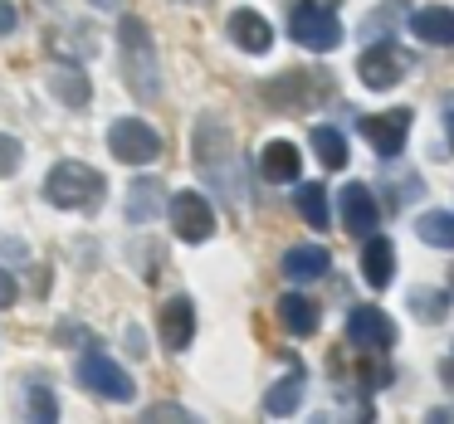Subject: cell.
I'll list each match as a JSON object with an SVG mask.
<instances>
[{"label":"cell","instance_id":"f1b7e54d","mask_svg":"<svg viewBox=\"0 0 454 424\" xmlns=\"http://www.w3.org/2000/svg\"><path fill=\"white\" fill-rule=\"evenodd\" d=\"M15 30V5L11 0H0V35H11Z\"/></svg>","mask_w":454,"mask_h":424},{"label":"cell","instance_id":"d6986e66","mask_svg":"<svg viewBox=\"0 0 454 424\" xmlns=\"http://www.w3.org/2000/svg\"><path fill=\"white\" fill-rule=\"evenodd\" d=\"M298 400H303V366H294V371H288L278 385H269V395H264V414L284 420V414H294V410H298Z\"/></svg>","mask_w":454,"mask_h":424},{"label":"cell","instance_id":"7402d4cb","mask_svg":"<svg viewBox=\"0 0 454 424\" xmlns=\"http://www.w3.org/2000/svg\"><path fill=\"white\" fill-rule=\"evenodd\" d=\"M298 215H303L313 229H327V220H333V210H327V190L317 186V181H308V186H298Z\"/></svg>","mask_w":454,"mask_h":424},{"label":"cell","instance_id":"3957f363","mask_svg":"<svg viewBox=\"0 0 454 424\" xmlns=\"http://www.w3.org/2000/svg\"><path fill=\"white\" fill-rule=\"evenodd\" d=\"M288 35H294L303 50L313 54H327L342 44V25H337V15L327 11V5H317V0H298L294 11H288Z\"/></svg>","mask_w":454,"mask_h":424},{"label":"cell","instance_id":"5b68a950","mask_svg":"<svg viewBox=\"0 0 454 424\" xmlns=\"http://www.w3.org/2000/svg\"><path fill=\"white\" fill-rule=\"evenodd\" d=\"M108 151L118 161H128V166H147V161L161 157V137L142 118H118L108 127Z\"/></svg>","mask_w":454,"mask_h":424},{"label":"cell","instance_id":"9a60e30c","mask_svg":"<svg viewBox=\"0 0 454 424\" xmlns=\"http://www.w3.org/2000/svg\"><path fill=\"white\" fill-rule=\"evenodd\" d=\"M362 278L372 288H391V278H395V249H391V239L366 235V244H362Z\"/></svg>","mask_w":454,"mask_h":424},{"label":"cell","instance_id":"ac0fdd59","mask_svg":"<svg viewBox=\"0 0 454 424\" xmlns=\"http://www.w3.org/2000/svg\"><path fill=\"white\" fill-rule=\"evenodd\" d=\"M161 200H167L161 181H157V176H142L137 186L128 190V220H132V225H147V220H157Z\"/></svg>","mask_w":454,"mask_h":424},{"label":"cell","instance_id":"9c48e42d","mask_svg":"<svg viewBox=\"0 0 454 424\" xmlns=\"http://www.w3.org/2000/svg\"><path fill=\"white\" fill-rule=\"evenodd\" d=\"M347 336H352V346H362V351H391L395 322L381 307H352V312H347Z\"/></svg>","mask_w":454,"mask_h":424},{"label":"cell","instance_id":"484cf974","mask_svg":"<svg viewBox=\"0 0 454 424\" xmlns=\"http://www.w3.org/2000/svg\"><path fill=\"white\" fill-rule=\"evenodd\" d=\"M30 414L35 420H59V405H54L50 390H30Z\"/></svg>","mask_w":454,"mask_h":424},{"label":"cell","instance_id":"44dd1931","mask_svg":"<svg viewBox=\"0 0 454 424\" xmlns=\"http://www.w3.org/2000/svg\"><path fill=\"white\" fill-rule=\"evenodd\" d=\"M50 83H54V93H59V103H69V108H83V103L93 98L89 79H83L79 69H69V64H59V69L50 73Z\"/></svg>","mask_w":454,"mask_h":424},{"label":"cell","instance_id":"603a6c76","mask_svg":"<svg viewBox=\"0 0 454 424\" xmlns=\"http://www.w3.org/2000/svg\"><path fill=\"white\" fill-rule=\"evenodd\" d=\"M313 151H317V161L333 166V171L347 166V137L337 127H313Z\"/></svg>","mask_w":454,"mask_h":424},{"label":"cell","instance_id":"7a4b0ae2","mask_svg":"<svg viewBox=\"0 0 454 424\" xmlns=\"http://www.w3.org/2000/svg\"><path fill=\"white\" fill-rule=\"evenodd\" d=\"M44 196L59 210H98L108 196V181L89 166V161H59L44 181Z\"/></svg>","mask_w":454,"mask_h":424},{"label":"cell","instance_id":"4dcf8cb0","mask_svg":"<svg viewBox=\"0 0 454 424\" xmlns=\"http://www.w3.org/2000/svg\"><path fill=\"white\" fill-rule=\"evenodd\" d=\"M444 127H450V151H454V112H450V118H444Z\"/></svg>","mask_w":454,"mask_h":424},{"label":"cell","instance_id":"e0dca14e","mask_svg":"<svg viewBox=\"0 0 454 424\" xmlns=\"http://www.w3.org/2000/svg\"><path fill=\"white\" fill-rule=\"evenodd\" d=\"M278 322H284V332L294 336H313L317 332V303L303 293H284L278 297Z\"/></svg>","mask_w":454,"mask_h":424},{"label":"cell","instance_id":"7c38bea8","mask_svg":"<svg viewBox=\"0 0 454 424\" xmlns=\"http://www.w3.org/2000/svg\"><path fill=\"white\" fill-rule=\"evenodd\" d=\"M298 171H303V151L294 147V142H269L264 151H259V176L274 181V186H288V181H298Z\"/></svg>","mask_w":454,"mask_h":424},{"label":"cell","instance_id":"4316f807","mask_svg":"<svg viewBox=\"0 0 454 424\" xmlns=\"http://www.w3.org/2000/svg\"><path fill=\"white\" fill-rule=\"evenodd\" d=\"M15 297H20V288H15V278L0 268V307H15Z\"/></svg>","mask_w":454,"mask_h":424},{"label":"cell","instance_id":"4fadbf2b","mask_svg":"<svg viewBox=\"0 0 454 424\" xmlns=\"http://www.w3.org/2000/svg\"><path fill=\"white\" fill-rule=\"evenodd\" d=\"M405 25L425 44H454V11L450 5H420L415 15H405Z\"/></svg>","mask_w":454,"mask_h":424},{"label":"cell","instance_id":"ffe728a7","mask_svg":"<svg viewBox=\"0 0 454 424\" xmlns=\"http://www.w3.org/2000/svg\"><path fill=\"white\" fill-rule=\"evenodd\" d=\"M415 235L430 249H454V215L450 210H425V215L415 220Z\"/></svg>","mask_w":454,"mask_h":424},{"label":"cell","instance_id":"ba28073f","mask_svg":"<svg viewBox=\"0 0 454 424\" xmlns=\"http://www.w3.org/2000/svg\"><path fill=\"white\" fill-rule=\"evenodd\" d=\"M362 137L372 142V151H381L386 161L401 157L405 137H411V108H386V112H372L362 122Z\"/></svg>","mask_w":454,"mask_h":424},{"label":"cell","instance_id":"6da1fadb","mask_svg":"<svg viewBox=\"0 0 454 424\" xmlns=\"http://www.w3.org/2000/svg\"><path fill=\"white\" fill-rule=\"evenodd\" d=\"M118 40H122V79H128L132 98L157 103L161 79H157V50H152V35L137 15H122L118 20Z\"/></svg>","mask_w":454,"mask_h":424},{"label":"cell","instance_id":"2e32d148","mask_svg":"<svg viewBox=\"0 0 454 424\" xmlns=\"http://www.w3.org/2000/svg\"><path fill=\"white\" fill-rule=\"evenodd\" d=\"M327 268H333V254H327L323 244H294L284 254V274L294 278V283H313V278H323Z\"/></svg>","mask_w":454,"mask_h":424},{"label":"cell","instance_id":"f546056e","mask_svg":"<svg viewBox=\"0 0 454 424\" xmlns=\"http://www.w3.org/2000/svg\"><path fill=\"white\" fill-rule=\"evenodd\" d=\"M93 5H98V11H118V0H93Z\"/></svg>","mask_w":454,"mask_h":424},{"label":"cell","instance_id":"30bf717a","mask_svg":"<svg viewBox=\"0 0 454 424\" xmlns=\"http://www.w3.org/2000/svg\"><path fill=\"white\" fill-rule=\"evenodd\" d=\"M337 205H342V225H347V235H356V239L376 235V225H381V210H376V196H372V186H362V181H352V186H342V196H337Z\"/></svg>","mask_w":454,"mask_h":424},{"label":"cell","instance_id":"d4e9b609","mask_svg":"<svg viewBox=\"0 0 454 424\" xmlns=\"http://www.w3.org/2000/svg\"><path fill=\"white\" fill-rule=\"evenodd\" d=\"M356 375H362V385H386L391 381V366H381V361L366 356V361H356Z\"/></svg>","mask_w":454,"mask_h":424},{"label":"cell","instance_id":"8992f818","mask_svg":"<svg viewBox=\"0 0 454 424\" xmlns=\"http://www.w3.org/2000/svg\"><path fill=\"white\" fill-rule=\"evenodd\" d=\"M167 215H171L176 239H186V244H206V239L215 235V210H210V200L200 196V190H181V196H171Z\"/></svg>","mask_w":454,"mask_h":424},{"label":"cell","instance_id":"cb8c5ba5","mask_svg":"<svg viewBox=\"0 0 454 424\" xmlns=\"http://www.w3.org/2000/svg\"><path fill=\"white\" fill-rule=\"evenodd\" d=\"M20 142L15 137H5V132H0V176H15V171H20Z\"/></svg>","mask_w":454,"mask_h":424},{"label":"cell","instance_id":"277c9868","mask_svg":"<svg viewBox=\"0 0 454 424\" xmlns=\"http://www.w3.org/2000/svg\"><path fill=\"white\" fill-rule=\"evenodd\" d=\"M74 381H79L83 390H93L98 400H118V405L137 395V385H132V375L122 371L118 361H108V356H98V351L79 356V366H74Z\"/></svg>","mask_w":454,"mask_h":424},{"label":"cell","instance_id":"8fae6325","mask_svg":"<svg viewBox=\"0 0 454 424\" xmlns=\"http://www.w3.org/2000/svg\"><path fill=\"white\" fill-rule=\"evenodd\" d=\"M157 332H161V342H167V351H186L191 336H196V307H191V297H171V303L161 307Z\"/></svg>","mask_w":454,"mask_h":424},{"label":"cell","instance_id":"83f0119b","mask_svg":"<svg viewBox=\"0 0 454 424\" xmlns=\"http://www.w3.org/2000/svg\"><path fill=\"white\" fill-rule=\"evenodd\" d=\"M147 420H191V414L176 410V405H157V410H147Z\"/></svg>","mask_w":454,"mask_h":424},{"label":"cell","instance_id":"52a82bcc","mask_svg":"<svg viewBox=\"0 0 454 424\" xmlns=\"http://www.w3.org/2000/svg\"><path fill=\"white\" fill-rule=\"evenodd\" d=\"M356 73H362V83H366V89H376V93L395 89L401 73H405V50H395V44H386V40L366 44L362 59H356Z\"/></svg>","mask_w":454,"mask_h":424},{"label":"cell","instance_id":"5bb4252c","mask_svg":"<svg viewBox=\"0 0 454 424\" xmlns=\"http://www.w3.org/2000/svg\"><path fill=\"white\" fill-rule=\"evenodd\" d=\"M230 40H235V50H245V54H269L274 30H269V20L259 11H235L230 15Z\"/></svg>","mask_w":454,"mask_h":424}]
</instances>
